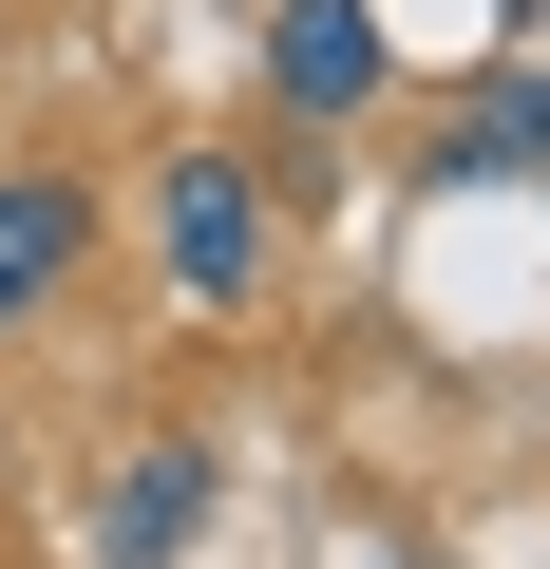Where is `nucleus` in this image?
<instances>
[{"mask_svg": "<svg viewBox=\"0 0 550 569\" xmlns=\"http://www.w3.org/2000/svg\"><path fill=\"white\" fill-rule=\"evenodd\" d=\"M152 266L190 323H247L266 284H286V209H266L247 152H152Z\"/></svg>", "mask_w": 550, "mask_h": 569, "instance_id": "f257e3e1", "label": "nucleus"}, {"mask_svg": "<svg viewBox=\"0 0 550 569\" xmlns=\"http://www.w3.org/2000/svg\"><path fill=\"white\" fill-rule=\"evenodd\" d=\"M247 20H266V96H286L304 133L380 114V77H399V39H380V0H247Z\"/></svg>", "mask_w": 550, "mask_h": 569, "instance_id": "f03ea898", "label": "nucleus"}, {"mask_svg": "<svg viewBox=\"0 0 550 569\" xmlns=\"http://www.w3.org/2000/svg\"><path fill=\"white\" fill-rule=\"evenodd\" d=\"M209 493H228V475H209V437H133V456L96 475V512H77V531H96V569H190V550H209Z\"/></svg>", "mask_w": 550, "mask_h": 569, "instance_id": "7ed1b4c3", "label": "nucleus"}, {"mask_svg": "<svg viewBox=\"0 0 550 569\" xmlns=\"http://www.w3.org/2000/svg\"><path fill=\"white\" fill-rule=\"evenodd\" d=\"M77 266H96V190H77V171H0V342L58 323Z\"/></svg>", "mask_w": 550, "mask_h": 569, "instance_id": "20e7f679", "label": "nucleus"}, {"mask_svg": "<svg viewBox=\"0 0 550 569\" xmlns=\"http://www.w3.org/2000/svg\"><path fill=\"white\" fill-rule=\"evenodd\" d=\"M474 171H550V58H512L456 114H418V190H474Z\"/></svg>", "mask_w": 550, "mask_h": 569, "instance_id": "39448f33", "label": "nucleus"}, {"mask_svg": "<svg viewBox=\"0 0 550 569\" xmlns=\"http://www.w3.org/2000/svg\"><path fill=\"white\" fill-rule=\"evenodd\" d=\"M0 456H20V418H0Z\"/></svg>", "mask_w": 550, "mask_h": 569, "instance_id": "423d86ee", "label": "nucleus"}]
</instances>
